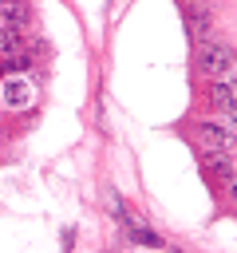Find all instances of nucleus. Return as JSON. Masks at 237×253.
<instances>
[{
    "instance_id": "f257e3e1",
    "label": "nucleus",
    "mask_w": 237,
    "mask_h": 253,
    "mask_svg": "<svg viewBox=\"0 0 237 253\" xmlns=\"http://www.w3.org/2000/svg\"><path fill=\"white\" fill-rule=\"evenodd\" d=\"M237 67V51L221 40H201L198 43V71H205L209 79H225Z\"/></svg>"
},
{
    "instance_id": "f03ea898",
    "label": "nucleus",
    "mask_w": 237,
    "mask_h": 253,
    "mask_svg": "<svg viewBox=\"0 0 237 253\" xmlns=\"http://www.w3.org/2000/svg\"><path fill=\"white\" fill-rule=\"evenodd\" d=\"M198 142H201L205 150H221V154H229V150L237 146V134H233V126H221V123H201V126H198Z\"/></svg>"
},
{
    "instance_id": "7ed1b4c3",
    "label": "nucleus",
    "mask_w": 237,
    "mask_h": 253,
    "mask_svg": "<svg viewBox=\"0 0 237 253\" xmlns=\"http://www.w3.org/2000/svg\"><path fill=\"white\" fill-rule=\"evenodd\" d=\"M205 174L229 186V182H233V158L221 154V150H205Z\"/></svg>"
},
{
    "instance_id": "20e7f679",
    "label": "nucleus",
    "mask_w": 237,
    "mask_h": 253,
    "mask_svg": "<svg viewBox=\"0 0 237 253\" xmlns=\"http://www.w3.org/2000/svg\"><path fill=\"white\" fill-rule=\"evenodd\" d=\"M209 103H213V107L229 119V115L237 111V91H233L225 79H213V87H209Z\"/></svg>"
},
{
    "instance_id": "39448f33",
    "label": "nucleus",
    "mask_w": 237,
    "mask_h": 253,
    "mask_svg": "<svg viewBox=\"0 0 237 253\" xmlns=\"http://www.w3.org/2000/svg\"><path fill=\"white\" fill-rule=\"evenodd\" d=\"M4 103L8 107H28L32 103V83H24V79H4Z\"/></svg>"
},
{
    "instance_id": "423d86ee",
    "label": "nucleus",
    "mask_w": 237,
    "mask_h": 253,
    "mask_svg": "<svg viewBox=\"0 0 237 253\" xmlns=\"http://www.w3.org/2000/svg\"><path fill=\"white\" fill-rule=\"evenodd\" d=\"M186 24H190L194 36L209 40V12H205V8H186Z\"/></svg>"
},
{
    "instance_id": "0eeeda50",
    "label": "nucleus",
    "mask_w": 237,
    "mask_h": 253,
    "mask_svg": "<svg viewBox=\"0 0 237 253\" xmlns=\"http://www.w3.org/2000/svg\"><path fill=\"white\" fill-rule=\"evenodd\" d=\"M20 47H24V36H20V28H12V24H8V28H0V55L8 59V55H16Z\"/></svg>"
},
{
    "instance_id": "6e6552de",
    "label": "nucleus",
    "mask_w": 237,
    "mask_h": 253,
    "mask_svg": "<svg viewBox=\"0 0 237 253\" xmlns=\"http://www.w3.org/2000/svg\"><path fill=\"white\" fill-rule=\"evenodd\" d=\"M130 241H138V245H154V249L162 245V237H158V233H150L146 225H130Z\"/></svg>"
},
{
    "instance_id": "1a4fd4ad",
    "label": "nucleus",
    "mask_w": 237,
    "mask_h": 253,
    "mask_svg": "<svg viewBox=\"0 0 237 253\" xmlns=\"http://www.w3.org/2000/svg\"><path fill=\"white\" fill-rule=\"evenodd\" d=\"M225 83H229V87H233V91H237V67H233V71H229V75H225Z\"/></svg>"
},
{
    "instance_id": "9d476101",
    "label": "nucleus",
    "mask_w": 237,
    "mask_h": 253,
    "mask_svg": "<svg viewBox=\"0 0 237 253\" xmlns=\"http://www.w3.org/2000/svg\"><path fill=\"white\" fill-rule=\"evenodd\" d=\"M229 198H233V202H237V182H229Z\"/></svg>"
},
{
    "instance_id": "9b49d317",
    "label": "nucleus",
    "mask_w": 237,
    "mask_h": 253,
    "mask_svg": "<svg viewBox=\"0 0 237 253\" xmlns=\"http://www.w3.org/2000/svg\"><path fill=\"white\" fill-rule=\"evenodd\" d=\"M4 4H8V0H0V8H4Z\"/></svg>"
}]
</instances>
